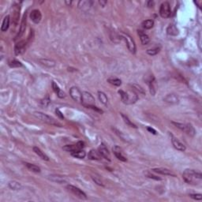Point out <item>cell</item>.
I'll use <instances>...</instances> for the list:
<instances>
[{"label":"cell","instance_id":"cell-48","mask_svg":"<svg viewBox=\"0 0 202 202\" xmlns=\"http://www.w3.org/2000/svg\"><path fill=\"white\" fill-rule=\"evenodd\" d=\"M146 4H147V6H148V7H153V6H154V2L153 1H148V2H147L146 3Z\"/></svg>","mask_w":202,"mask_h":202},{"label":"cell","instance_id":"cell-4","mask_svg":"<svg viewBox=\"0 0 202 202\" xmlns=\"http://www.w3.org/2000/svg\"><path fill=\"white\" fill-rule=\"evenodd\" d=\"M83 97H82V104H83L85 108H89V107L95 105V99L92 96V95L90 92H84Z\"/></svg>","mask_w":202,"mask_h":202},{"label":"cell","instance_id":"cell-43","mask_svg":"<svg viewBox=\"0 0 202 202\" xmlns=\"http://www.w3.org/2000/svg\"><path fill=\"white\" fill-rule=\"evenodd\" d=\"M189 196L196 201H201L202 199V194H190Z\"/></svg>","mask_w":202,"mask_h":202},{"label":"cell","instance_id":"cell-13","mask_svg":"<svg viewBox=\"0 0 202 202\" xmlns=\"http://www.w3.org/2000/svg\"><path fill=\"white\" fill-rule=\"evenodd\" d=\"M30 19L31 21L33 22L35 24L40 23L42 19V14H41V11L39 10H33L30 13Z\"/></svg>","mask_w":202,"mask_h":202},{"label":"cell","instance_id":"cell-8","mask_svg":"<svg viewBox=\"0 0 202 202\" xmlns=\"http://www.w3.org/2000/svg\"><path fill=\"white\" fill-rule=\"evenodd\" d=\"M171 135V142H172L173 146L175 147V148H176L177 150L181 152L186 151V145H184L183 143H182L180 140H178V138L175 137L172 134H170Z\"/></svg>","mask_w":202,"mask_h":202},{"label":"cell","instance_id":"cell-47","mask_svg":"<svg viewBox=\"0 0 202 202\" xmlns=\"http://www.w3.org/2000/svg\"><path fill=\"white\" fill-rule=\"evenodd\" d=\"M89 108H91V109H92V110H96V111H97V112H99V113H103V110H100V109H99V108H97L96 106H91V107H89Z\"/></svg>","mask_w":202,"mask_h":202},{"label":"cell","instance_id":"cell-42","mask_svg":"<svg viewBox=\"0 0 202 202\" xmlns=\"http://www.w3.org/2000/svg\"><path fill=\"white\" fill-rule=\"evenodd\" d=\"M19 11H20V9H15L14 10V24H17V21H18L19 18Z\"/></svg>","mask_w":202,"mask_h":202},{"label":"cell","instance_id":"cell-35","mask_svg":"<svg viewBox=\"0 0 202 202\" xmlns=\"http://www.w3.org/2000/svg\"><path fill=\"white\" fill-rule=\"evenodd\" d=\"M121 116H122V119H123L124 122L127 125V126L132 127V128H135V129H137V128H138V127H137L134 123H133L132 122L129 120V119L127 117V115H123V114H121Z\"/></svg>","mask_w":202,"mask_h":202},{"label":"cell","instance_id":"cell-16","mask_svg":"<svg viewBox=\"0 0 202 202\" xmlns=\"http://www.w3.org/2000/svg\"><path fill=\"white\" fill-rule=\"evenodd\" d=\"M25 29H26V14H24V17H23L22 23H21V26H20V30H19V32L16 36V37H15V40L22 37L24 32H25Z\"/></svg>","mask_w":202,"mask_h":202},{"label":"cell","instance_id":"cell-1","mask_svg":"<svg viewBox=\"0 0 202 202\" xmlns=\"http://www.w3.org/2000/svg\"><path fill=\"white\" fill-rule=\"evenodd\" d=\"M183 180L188 184L197 185L201 182L202 175L201 173L192 169H186L182 174Z\"/></svg>","mask_w":202,"mask_h":202},{"label":"cell","instance_id":"cell-40","mask_svg":"<svg viewBox=\"0 0 202 202\" xmlns=\"http://www.w3.org/2000/svg\"><path fill=\"white\" fill-rule=\"evenodd\" d=\"M133 87H134V89H136L137 91H138L139 93H141V94H145V92L144 89H143L142 87L140 86V85H139L134 84V85H133Z\"/></svg>","mask_w":202,"mask_h":202},{"label":"cell","instance_id":"cell-46","mask_svg":"<svg viewBox=\"0 0 202 202\" xmlns=\"http://www.w3.org/2000/svg\"><path fill=\"white\" fill-rule=\"evenodd\" d=\"M55 112H56V115L59 116V119H64V116H63V115L62 114V112L60 111L59 109H56V110H55Z\"/></svg>","mask_w":202,"mask_h":202},{"label":"cell","instance_id":"cell-22","mask_svg":"<svg viewBox=\"0 0 202 202\" xmlns=\"http://www.w3.org/2000/svg\"><path fill=\"white\" fill-rule=\"evenodd\" d=\"M138 35L140 36V42H141V43H142L143 45H147V44L149 43V41H150V39L148 37V36L143 32L142 30H138Z\"/></svg>","mask_w":202,"mask_h":202},{"label":"cell","instance_id":"cell-10","mask_svg":"<svg viewBox=\"0 0 202 202\" xmlns=\"http://www.w3.org/2000/svg\"><path fill=\"white\" fill-rule=\"evenodd\" d=\"M112 151H113V153L115 154V156H116V158L119 160H121L122 162H127V159L126 158V156H124L123 154V152H122V149L119 146L115 145L112 148Z\"/></svg>","mask_w":202,"mask_h":202},{"label":"cell","instance_id":"cell-36","mask_svg":"<svg viewBox=\"0 0 202 202\" xmlns=\"http://www.w3.org/2000/svg\"><path fill=\"white\" fill-rule=\"evenodd\" d=\"M108 81L111 85H113L115 86H120L122 85V81L119 78H108Z\"/></svg>","mask_w":202,"mask_h":202},{"label":"cell","instance_id":"cell-12","mask_svg":"<svg viewBox=\"0 0 202 202\" xmlns=\"http://www.w3.org/2000/svg\"><path fill=\"white\" fill-rule=\"evenodd\" d=\"M48 178L51 182H56V183L59 184L65 183V182H67V178L64 177V176H62V175H48Z\"/></svg>","mask_w":202,"mask_h":202},{"label":"cell","instance_id":"cell-7","mask_svg":"<svg viewBox=\"0 0 202 202\" xmlns=\"http://www.w3.org/2000/svg\"><path fill=\"white\" fill-rule=\"evenodd\" d=\"M66 188L68 189V190H70L73 194H74L76 197H78V198L82 200L87 199V196L85 193H84L81 189H80L78 187H76L74 186H72V185H68L66 186Z\"/></svg>","mask_w":202,"mask_h":202},{"label":"cell","instance_id":"cell-6","mask_svg":"<svg viewBox=\"0 0 202 202\" xmlns=\"http://www.w3.org/2000/svg\"><path fill=\"white\" fill-rule=\"evenodd\" d=\"M171 6L168 2H164L160 5L159 7V15L163 18H167L171 16Z\"/></svg>","mask_w":202,"mask_h":202},{"label":"cell","instance_id":"cell-38","mask_svg":"<svg viewBox=\"0 0 202 202\" xmlns=\"http://www.w3.org/2000/svg\"><path fill=\"white\" fill-rule=\"evenodd\" d=\"M92 180L95 182V183H96L97 185H99V186H104L103 182L101 180V178H100V177H98V176H96V175H95V176H92Z\"/></svg>","mask_w":202,"mask_h":202},{"label":"cell","instance_id":"cell-25","mask_svg":"<svg viewBox=\"0 0 202 202\" xmlns=\"http://www.w3.org/2000/svg\"><path fill=\"white\" fill-rule=\"evenodd\" d=\"M184 132L186 133V134H188L189 136H190V137H194L195 134H196L194 127L189 123H186V127H185V129H184Z\"/></svg>","mask_w":202,"mask_h":202},{"label":"cell","instance_id":"cell-21","mask_svg":"<svg viewBox=\"0 0 202 202\" xmlns=\"http://www.w3.org/2000/svg\"><path fill=\"white\" fill-rule=\"evenodd\" d=\"M101 155L99 152V151H96L95 149H92L91 151L89 152V155H88V158L89 159H92V160H100L101 159Z\"/></svg>","mask_w":202,"mask_h":202},{"label":"cell","instance_id":"cell-15","mask_svg":"<svg viewBox=\"0 0 202 202\" xmlns=\"http://www.w3.org/2000/svg\"><path fill=\"white\" fill-rule=\"evenodd\" d=\"M152 171H153L155 173H158V174H160V175H169V176L175 177V174L174 172H172V171L169 170L167 168H164V167L153 168V169H152Z\"/></svg>","mask_w":202,"mask_h":202},{"label":"cell","instance_id":"cell-28","mask_svg":"<svg viewBox=\"0 0 202 202\" xmlns=\"http://www.w3.org/2000/svg\"><path fill=\"white\" fill-rule=\"evenodd\" d=\"M71 156L75 157V158H78V159H83L86 156V153L85 152L82 150V149H78V150H76V151L71 152Z\"/></svg>","mask_w":202,"mask_h":202},{"label":"cell","instance_id":"cell-23","mask_svg":"<svg viewBox=\"0 0 202 202\" xmlns=\"http://www.w3.org/2000/svg\"><path fill=\"white\" fill-rule=\"evenodd\" d=\"M52 89H53L54 92L56 93L57 96L59 97V98H64L65 96H66L65 92L61 90V89L59 88V85H57V84L55 83V81H53V82H52Z\"/></svg>","mask_w":202,"mask_h":202},{"label":"cell","instance_id":"cell-27","mask_svg":"<svg viewBox=\"0 0 202 202\" xmlns=\"http://www.w3.org/2000/svg\"><path fill=\"white\" fill-rule=\"evenodd\" d=\"M10 16L9 15H6V16L4 17L3 21V24H2V26H1V31L2 32H6V30L9 29V26H10Z\"/></svg>","mask_w":202,"mask_h":202},{"label":"cell","instance_id":"cell-26","mask_svg":"<svg viewBox=\"0 0 202 202\" xmlns=\"http://www.w3.org/2000/svg\"><path fill=\"white\" fill-rule=\"evenodd\" d=\"M9 187L12 190H20L22 189V184L17 181H10L8 184Z\"/></svg>","mask_w":202,"mask_h":202},{"label":"cell","instance_id":"cell-52","mask_svg":"<svg viewBox=\"0 0 202 202\" xmlns=\"http://www.w3.org/2000/svg\"><path fill=\"white\" fill-rule=\"evenodd\" d=\"M65 3H66V4H67L68 6H70V5H71V4H72V2H71V1H70V2H67V1H66V2H65Z\"/></svg>","mask_w":202,"mask_h":202},{"label":"cell","instance_id":"cell-39","mask_svg":"<svg viewBox=\"0 0 202 202\" xmlns=\"http://www.w3.org/2000/svg\"><path fill=\"white\" fill-rule=\"evenodd\" d=\"M9 65H10V67H13V68L21 67V66H22V62H19V61H17V60H13V61H11V62L9 63Z\"/></svg>","mask_w":202,"mask_h":202},{"label":"cell","instance_id":"cell-5","mask_svg":"<svg viewBox=\"0 0 202 202\" xmlns=\"http://www.w3.org/2000/svg\"><path fill=\"white\" fill-rule=\"evenodd\" d=\"M70 95L74 101L82 103L83 93L81 92V90L78 89V87H72L70 89Z\"/></svg>","mask_w":202,"mask_h":202},{"label":"cell","instance_id":"cell-45","mask_svg":"<svg viewBox=\"0 0 202 202\" xmlns=\"http://www.w3.org/2000/svg\"><path fill=\"white\" fill-rule=\"evenodd\" d=\"M145 175H146V176H147V177H148V178H152V179H155V180H156V181L162 180L161 178H159V177L156 176V175H152V174H151L150 172H147Z\"/></svg>","mask_w":202,"mask_h":202},{"label":"cell","instance_id":"cell-49","mask_svg":"<svg viewBox=\"0 0 202 202\" xmlns=\"http://www.w3.org/2000/svg\"><path fill=\"white\" fill-rule=\"evenodd\" d=\"M149 131V132H151L152 134H156V131L154 129H152V128H151V127H148V129H147Z\"/></svg>","mask_w":202,"mask_h":202},{"label":"cell","instance_id":"cell-14","mask_svg":"<svg viewBox=\"0 0 202 202\" xmlns=\"http://www.w3.org/2000/svg\"><path fill=\"white\" fill-rule=\"evenodd\" d=\"M98 151H99V152H100L103 158L108 159V161H110V152H109V151H108V148L106 147V145L104 144H103L102 143V144L100 145L99 148H98Z\"/></svg>","mask_w":202,"mask_h":202},{"label":"cell","instance_id":"cell-32","mask_svg":"<svg viewBox=\"0 0 202 202\" xmlns=\"http://www.w3.org/2000/svg\"><path fill=\"white\" fill-rule=\"evenodd\" d=\"M119 93L121 96L122 100L124 103H127V104H129V94H128V92H125L123 90H119Z\"/></svg>","mask_w":202,"mask_h":202},{"label":"cell","instance_id":"cell-30","mask_svg":"<svg viewBox=\"0 0 202 202\" xmlns=\"http://www.w3.org/2000/svg\"><path fill=\"white\" fill-rule=\"evenodd\" d=\"M167 32L168 35L177 36L178 34V30L174 24H170L167 29Z\"/></svg>","mask_w":202,"mask_h":202},{"label":"cell","instance_id":"cell-3","mask_svg":"<svg viewBox=\"0 0 202 202\" xmlns=\"http://www.w3.org/2000/svg\"><path fill=\"white\" fill-rule=\"evenodd\" d=\"M120 36H121L122 39H123L126 41L127 48L129 50V51L133 54H135L136 53V44H135V42L133 40V38L127 33H121Z\"/></svg>","mask_w":202,"mask_h":202},{"label":"cell","instance_id":"cell-41","mask_svg":"<svg viewBox=\"0 0 202 202\" xmlns=\"http://www.w3.org/2000/svg\"><path fill=\"white\" fill-rule=\"evenodd\" d=\"M175 127H177L178 129H180L181 130L184 131V129H185V127H186V124L184 123H180V122H171Z\"/></svg>","mask_w":202,"mask_h":202},{"label":"cell","instance_id":"cell-44","mask_svg":"<svg viewBox=\"0 0 202 202\" xmlns=\"http://www.w3.org/2000/svg\"><path fill=\"white\" fill-rule=\"evenodd\" d=\"M41 103L43 107H48V106L50 104V103H51V100L49 99V96H46L44 99H43V100H41Z\"/></svg>","mask_w":202,"mask_h":202},{"label":"cell","instance_id":"cell-9","mask_svg":"<svg viewBox=\"0 0 202 202\" xmlns=\"http://www.w3.org/2000/svg\"><path fill=\"white\" fill-rule=\"evenodd\" d=\"M28 41H19L18 43H17L14 47V53L16 55H22L26 49Z\"/></svg>","mask_w":202,"mask_h":202},{"label":"cell","instance_id":"cell-20","mask_svg":"<svg viewBox=\"0 0 202 202\" xmlns=\"http://www.w3.org/2000/svg\"><path fill=\"white\" fill-rule=\"evenodd\" d=\"M112 129H113V131L115 132V134L119 138H121L122 140H124V141H126V142H130V141H131L129 136H128L127 134H126L125 133L122 132V131H120L119 129H116V128H112Z\"/></svg>","mask_w":202,"mask_h":202},{"label":"cell","instance_id":"cell-50","mask_svg":"<svg viewBox=\"0 0 202 202\" xmlns=\"http://www.w3.org/2000/svg\"><path fill=\"white\" fill-rule=\"evenodd\" d=\"M99 3L101 5V6H105L107 4V1H99Z\"/></svg>","mask_w":202,"mask_h":202},{"label":"cell","instance_id":"cell-51","mask_svg":"<svg viewBox=\"0 0 202 202\" xmlns=\"http://www.w3.org/2000/svg\"><path fill=\"white\" fill-rule=\"evenodd\" d=\"M196 3V4H197V5L198 6H199L200 8H201V7L202 1H199V2H198V1H196V3Z\"/></svg>","mask_w":202,"mask_h":202},{"label":"cell","instance_id":"cell-2","mask_svg":"<svg viewBox=\"0 0 202 202\" xmlns=\"http://www.w3.org/2000/svg\"><path fill=\"white\" fill-rule=\"evenodd\" d=\"M33 115H34V116H35L36 119L43 122H45V123H48V124L51 125V126H55V127H62V124L60 123L59 122H58L54 118L46 114L42 113V112H40V111H36V112H34Z\"/></svg>","mask_w":202,"mask_h":202},{"label":"cell","instance_id":"cell-37","mask_svg":"<svg viewBox=\"0 0 202 202\" xmlns=\"http://www.w3.org/2000/svg\"><path fill=\"white\" fill-rule=\"evenodd\" d=\"M160 50V48H155L152 49H148L147 50V54L149 55H156V54H158Z\"/></svg>","mask_w":202,"mask_h":202},{"label":"cell","instance_id":"cell-33","mask_svg":"<svg viewBox=\"0 0 202 202\" xmlns=\"http://www.w3.org/2000/svg\"><path fill=\"white\" fill-rule=\"evenodd\" d=\"M63 150H65V151L66 152H73L76 151V150H78V149H80V148H78V145L76 144V145H65L64 147H63Z\"/></svg>","mask_w":202,"mask_h":202},{"label":"cell","instance_id":"cell-34","mask_svg":"<svg viewBox=\"0 0 202 202\" xmlns=\"http://www.w3.org/2000/svg\"><path fill=\"white\" fill-rule=\"evenodd\" d=\"M154 25V21L153 20H151V19H148V20H146V21H144L142 22V27L145 29H150L152 28L153 27Z\"/></svg>","mask_w":202,"mask_h":202},{"label":"cell","instance_id":"cell-17","mask_svg":"<svg viewBox=\"0 0 202 202\" xmlns=\"http://www.w3.org/2000/svg\"><path fill=\"white\" fill-rule=\"evenodd\" d=\"M38 61L41 65H43L44 66L48 68L54 67L56 65V62L55 60L50 59H40Z\"/></svg>","mask_w":202,"mask_h":202},{"label":"cell","instance_id":"cell-29","mask_svg":"<svg viewBox=\"0 0 202 202\" xmlns=\"http://www.w3.org/2000/svg\"><path fill=\"white\" fill-rule=\"evenodd\" d=\"M24 166L27 167L28 169L30 171H32L34 173H40L41 171V168L36 166L35 164H29V163H24Z\"/></svg>","mask_w":202,"mask_h":202},{"label":"cell","instance_id":"cell-18","mask_svg":"<svg viewBox=\"0 0 202 202\" xmlns=\"http://www.w3.org/2000/svg\"><path fill=\"white\" fill-rule=\"evenodd\" d=\"M146 82L148 84V87H149V90H150V93L152 96L156 94V89L154 86V82H155V78L152 75H150L148 78L146 79Z\"/></svg>","mask_w":202,"mask_h":202},{"label":"cell","instance_id":"cell-11","mask_svg":"<svg viewBox=\"0 0 202 202\" xmlns=\"http://www.w3.org/2000/svg\"><path fill=\"white\" fill-rule=\"evenodd\" d=\"M164 101L169 104H178L179 103V98L175 93H171V94H167L164 98Z\"/></svg>","mask_w":202,"mask_h":202},{"label":"cell","instance_id":"cell-19","mask_svg":"<svg viewBox=\"0 0 202 202\" xmlns=\"http://www.w3.org/2000/svg\"><path fill=\"white\" fill-rule=\"evenodd\" d=\"M92 3H93L91 1H80L78 3V7L81 9V10L87 11L91 8Z\"/></svg>","mask_w":202,"mask_h":202},{"label":"cell","instance_id":"cell-31","mask_svg":"<svg viewBox=\"0 0 202 202\" xmlns=\"http://www.w3.org/2000/svg\"><path fill=\"white\" fill-rule=\"evenodd\" d=\"M98 97H99V100H100V101L103 104H104L105 106H108V99L107 95H106L104 92L99 91V92H98Z\"/></svg>","mask_w":202,"mask_h":202},{"label":"cell","instance_id":"cell-24","mask_svg":"<svg viewBox=\"0 0 202 202\" xmlns=\"http://www.w3.org/2000/svg\"><path fill=\"white\" fill-rule=\"evenodd\" d=\"M33 152H35L36 155H37L40 158H41L43 160H46V161H48L49 160V157L47 156L46 154L44 153L41 148H39L38 147H33Z\"/></svg>","mask_w":202,"mask_h":202}]
</instances>
